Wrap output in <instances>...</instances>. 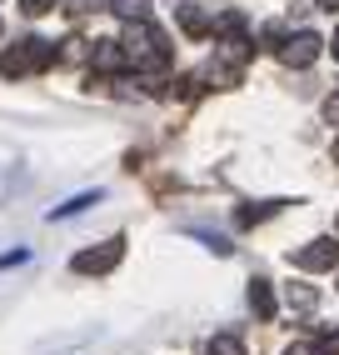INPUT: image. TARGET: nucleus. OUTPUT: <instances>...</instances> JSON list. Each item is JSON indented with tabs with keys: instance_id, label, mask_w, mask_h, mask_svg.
I'll list each match as a JSON object with an SVG mask.
<instances>
[{
	"instance_id": "nucleus-17",
	"label": "nucleus",
	"mask_w": 339,
	"mask_h": 355,
	"mask_svg": "<svg viewBox=\"0 0 339 355\" xmlns=\"http://www.w3.org/2000/svg\"><path fill=\"white\" fill-rule=\"evenodd\" d=\"M26 255H30V250H6V255H0V270H6V266H20Z\"/></svg>"
},
{
	"instance_id": "nucleus-15",
	"label": "nucleus",
	"mask_w": 339,
	"mask_h": 355,
	"mask_svg": "<svg viewBox=\"0 0 339 355\" xmlns=\"http://www.w3.org/2000/svg\"><path fill=\"white\" fill-rule=\"evenodd\" d=\"M284 355H324V345H320V340H295Z\"/></svg>"
},
{
	"instance_id": "nucleus-18",
	"label": "nucleus",
	"mask_w": 339,
	"mask_h": 355,
	"mask_svg": "<svg viewBox=\"0 0 339 355\" xmlns=\"http://www.w3.org/2000/svg\"><path fill=\"white\" fill-rule=\"evenodd\" d=\"M314 6H324V10H339V0H314Z\"/></svg>"
},
{
	"instance_id": "nucleus-2",
	"label": "nucleus",
	"mask_w": 339,
	"mask_h": 355,
	"mask_svg": "<svg viewBox=\"0 0 339 355\" xmlns=\"http://www.w3.org/2000/svg\"><path fill=\"white\" fill-rule=\"evenodd\" d=\"M55 60V45L51 40H20V51L0 55V76H26V70H40Z\"/></svg>"
},
{
	"instance_id": "nucleus-3",
	"label": "nucleus",
	"mask_w": 339,
	"mask_h": 355,
	"mask_svg": "<svg viewBox=\"0 0 339 355\" xmlns=\"http://www.w3.org/2000/svg\"><path fill=\"white\" fill-rule=\"evenodd\" d=\"M120 260H125V241L115 235V241L95 245V250H80V255H75V270H80V275H105V270L120 266Z\"/></svg>"
},
{
	"instance_id": "nucleus-4",
	"label": "nucleus",
	"mask_w": 339,
	"mask_h": 355,
	"mask_svg": "<svg viewBox=\"0 0 339 355\" xmlns=\"http://www.w3.org/2000/svg\"><path fill=\"white\" fill-rule=\"evenodd\" d=\"M320 35H314V31H300V35H289L284 45H280V60L284 65H295V70H304V65H314V60H320Z\"/></svg>"
},
{
	"instance_id": "nucleus-16",
	"label": "nucleus",
	"mask_w": 339,
	"mask_h": 355,
	"mask_svg": "<svg viewBox=\"0 0 339 355\" xmlns=\"http://www.w3.org/2000/svg\"><path fill=\"white\" fill-rule=\"evenodd\" d=\"M20 10H26V15H45V10H51V0H20Z\"/></svg>"
},
{
	"instance_id": "nucleus-11",
	"label": "nucleus",
	"mask_w": 339,
	"mask_h": 355,
	"mask_svg": "<svg viewBox=\"0 0 339 355\" xmlns=\"http://www.w3.org/2000/svg\"><path fill=\"white\" fill-rule=\"evenodd\" d=\"M280 205H284V200H264V205H245V210H239V225H259L264 216H275Z\"/></svg>"
},
{
	"instance_id": "nucleus-14",
	"label": "nucleus",
	"mask_w": 339,
	"mask_h": 355,
	"mask_svg": "<svg viewBox=\"0 0 339 355\" xmlns=\"http://www.w3.org/2000/svg\"><path fill=\"white\" fill-rule=\"evenodd\" d=\"M214 31H220V35H245V15H220Z\"/></svg>"
},
{
	"instance_id": "nucleus-19",
	"label": "nucleus",
	"mask_w": 339,
	"mask_h": 355,
	"mask_svg": "<svg viewBox=\"0 0 339 355\" xmlns=\"http://www.w3.org/2000/svg\"><path fill=\"white\" fill-rule=\"evenodd\" d=\"M334 60H339V31H334Z\"/></svg>"
},
{
	"instance_id": "nucleus-9",
	"label": "nucleus",
	"mask_w": 339,
	"mask_h": 355,
	"mask_svg": "<svg viewBox=\"0 0 339 355\" xmlns=\"http://www.w3.org/2000/svg\"><path fill=\"white\" fill-rule=\"evenodd\" d=\"M175 15H180V31L185 35H210V15L200 6H175Z\"/></svg>"
},
{
	"instance_id": "nucleus-6",
	"label": "nucleus",
	"mask_w": 339,
	"mask_h": 355,
	"mask_svg": "<svg viewBox=\"0 0 339 355\" xmlns=\"http://www.w3.org/2000/svg\"><path fill=\"white\" fill-rule=\"evenodd\" d=\"M250 311L259 320H275V291H270V280H250Z\"/></svg>"
},
{
	"instance_id": "nucleus-5",
	"label": "nucleus",
	"mask_w": 339,
	"mask_h": 355,
	"mask_svg": "<svg viewBox=\"0 0 339 355\" xmlns=\"http://www.w3.org/2000/svg\"><path fill=\"white\" fill-rule=\"evenodd\" d=\"M289 260H295L300 270H334V266H339V245L324 235V241H309L304 250H295Z\"/></svg>"
},
{
	"instance_id": "nucleus-12",
	"label": "nucleus",
	"mask_w": 339,
	"mask_h": 355,
	"mask_svg": "<svg viewBox=\"0 0 339 355\" xmlns=\"http://www.w3.org/2000/svg\"><path fill=\"white\" fill-rule=\"evenodd\" d=\"M120 20H150V6H145V0H115L110 6Z\"/></svg>"
},
{
	"instance_id": "nucleus-7",
	"label": "nucleus",
	"mask_w": 339,
	"mask_h": 355,
	"mask_svg": "<svg viewBox=\"0 0 339 355\" xmlns=\"http://www.w3.org/2000/svg\"><path fill=\"white\" fill-rule=\"evenodd\" d=\"M90 205H100V191L70 196V200H65V205H55V210H51V216H45V220H51V225H55V220H70V216H80V210H90Z\"/></svg>"
},
{
	"instance_id": "nucleus-10",
	"label": "nucleus",
	"mask_w": 339,
	"mask_h": 355,
	"mask_svg": "<svg viewBox=\"0 0 339 355\" xmlns=\"http://www.w3.org/2000/svg\"><path fill=\"white\" fill-rule=\"evenodd\" d=\"M284 300H289V311H314V305H320V295H314L309 286H289Z\"/></svg>"
},
{
	"instance_id": "nucleus-1",
	"label": "nucleus",
	"mask_w": 339,
	"mask_h": 355,
	"mask_svg": "<svg viewBox=\"0 0 339 355\" xmlns=\"http://www.w3.org/2000/svg\"><path fill=\"white\" fill-rule=\"evenodd\" d=\"M125 55H130V65H140V70H165V65H170V45H165V35L150 26V20H130V31H125Z\"/></svg>"
},
{
	"instance_id": "nucleus-13",
	"label": "nucleus",
	"mask_w": 339,
	"mask_h": 355,
	"mask_svg": "<svg viewBox=\"0 0 339 355\" xmlns=\"http://www.w3.org/2000/svg\"><path fill=\"white\" fill-rule=\"evenodd\" d=\"M205 355H245V345H239L235 336H214V340L205 345Z\"/></svg>"
},
{
	"instance_id": "nucleus-8",
	"label": "nucleus",
	"mask_w": 339,
	"mask_h": 355,
	"mask_svg": "<svg viewBox=\"0 0 339 355\" xmlns=\"http://www.w3.org/2000/svg\"><path fill=\"white\" fill-rule=\"evenodd\" d=\"M125 60H130L125 40H100V45H95V65H100V70H120Z\"/></svg>"
}]
</instances>
